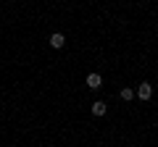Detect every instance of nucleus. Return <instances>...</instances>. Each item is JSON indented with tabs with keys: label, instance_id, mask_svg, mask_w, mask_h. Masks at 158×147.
<instances>
[{
	"label": "nucleus",
	"instance_id": "f257e3e1",
	"mask_svg": "<svg viewBox=\"0 0 158 147\" xmlns=\"http://www.w3.org/2000/svg\"><path fill=\"white\" fill-rule=\"evenodd\" d=\"M137 97H140V100H150V97H153V87H150V81H142V84L137 87Z\"/></svg>",
	"mask_w": 158,
	"mask_h": 147
},
{
	"label": "nucleus",
	"instance_id": "f03ea898",
	"mask_svg": "<svg viewBox=\"0 0 158 147\" xmlns=\"http://www.w3.org/2000/svg\"><path fill=\"white\" fill-rule=\"evenodd\" d=\"M48 42H50V47H56V50H61V47L66 45V37H63L61 32H56V34H50V40H48Z\"/></svg>",
	"mask_w": 158,
	"mask_h": 147
},
{
	"label": "nucleus",
	"instance_id": "7ed1b4c3",
	"mask_svg": "<svg viewBox=\"0 0 158 147\" xmlns=\"http://www.w3.org/2000/svg\"><path fill=\"white\" fill-rule=\"evenodd\" d=\"M100 84H103V79H100V74H87V87L90 89H100Z\"/></svg>",
	"mask_w": 158,
	"mask_h": 147
},
{
	"label": "nucleus",
	"instance_id": "20e7f679",
	"mask_svg": "<svg viewBox=\"0 0 158 147\" xmlns=\"http://www.w3.org/2000/svg\"><path fill=\"white\" fill-rule=\"evenodd\" d=\"M106 110H108V105H106L103 100H95V102H92V116L100 118V116H106Z\"/></svg>",
	"mask_w": 158,
	"mask_h": 147
},
{
	"label": "nucleus",
	"instance_id": "39448f33",
	"mask_svg": "<svg viewBox=\"0 0 158 147\" xmlns=\"http://www.w3.org/2000/svg\"><path fill=\"white\" fill-rule=\"evenodd\" d=\"M118 95H121V100H132V97H135V92H132L129 87H124V89L118 92Z\"/></svg>",
	"mask_w": 158,
	"mask_h": 147
}]
</instances>
